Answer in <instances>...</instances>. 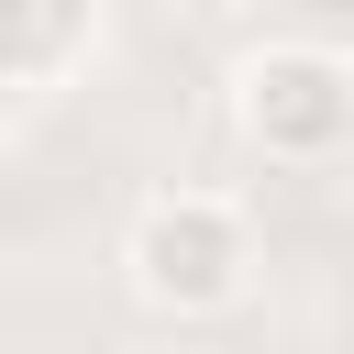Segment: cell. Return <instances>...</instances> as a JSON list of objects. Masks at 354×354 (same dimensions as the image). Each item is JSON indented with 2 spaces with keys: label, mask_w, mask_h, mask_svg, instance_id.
<instances>
[{
  "label": "cell",
  "mask_w": 354,
  "mask_h": 354,
  "mask_svg": "<svg viewBox=\"0 0 354 354\" xmlns=\"http://www.w3.org/2000/svg\"><path fill=\"white\" fill-rule=\"evenodd\" d=\"M122 277L155 321H221L254 288V221L221 188H155L122 221Z\"/></svg>",
  "instance_id": "6da1fadb"
},
{
  "label": "cell",
  "mask_w": 354,
  "mask_h": 354,
  "mask_svg": "<svg viewBox=\"0 0 354 354\" xmlns=\"http://www.w3.org/2000/svg\"><path fill=\"white\" fill-rule=\"evenodd\" d=\"M232 133L266 166H343L354 155V55L321 33H277L232 55Z\"/></svg>",
  "instance_id": "7a4b0ae2"
},
{
  "label": "cell",
  "mask_w": 354,
  "mask_h": 354,
  "mask_svg": "<svg viewBox=\"0 0 354 354\" xmlns=\"http://www.w3.org/2000/svg\"><path fill=\"white\" fill-rule=\"evenodd\" d=\"M100 44V0H0V88H55Z\"/></svg>",
  "instance_id": "3957f363"
},
{
  "label": "cell",
  "mask_w": 354,
  "mask_h": 354,
  "mask_svg": "<svg viewBox=\"0 0 354 354\" xmlns=\"http://www.w3.org/2000/svg\"><path fill=\"white\" fill-rule=\"evenodd\" d=\"M199 11H266V0H199Z\"/></svg>",
  "instance_id": "277c9868"
}]
</instances>
